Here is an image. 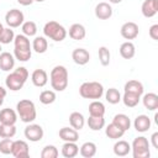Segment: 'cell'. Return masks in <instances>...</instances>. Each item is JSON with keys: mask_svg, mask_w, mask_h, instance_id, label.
Segmentation results:
<instances>
[{"mask_svg": "<svg viewBox=\"0 0 158 158\" xmlns=\"http://www.w3.org/2000/svg\"><path fill=\"white\" fill-rule=\"evenodd\" d=\"M27 79H28V70L25 67H19L6 77L5 85L7 89H10L12 91H17V90L22 89V86Z\"/></svg>", "mask_w": 158, "mask_h": 158, "instance_id": "1", "label": "cell"}, {"mask_svg": "<svg viewBox=\"0 0 158 158\" xmlns=\"http://www.w3.org/2000/svg\"><path fill=\"white\" fill-rule=\"evenodd\" d=\"M51 86L54 91H63L68 86V70L64 65H56L49 74Z\"/></svg>", "mask_w": 158, "mask_h": 158, "instance_id": "2", "label": "cell"}, {"mask_svg": "<svg viewBox=\"0 0 158 158\" xmlns=\"http://www.w3.org/2000/svg\"><path fill=\"white\" fill-rule=\"evenodd\" d=\"M16 112L20 116V120L25 123H31L36 120L37 112H36V106L33 104V101L28 100V99H23L20 100L16 104Z\"/></svg>", "mask_w": 158, "mask_h": 158, "instance_id": "3", "label": "cell"}, {"mask_svg": "<svg viewBox=\"0 0 158 158\" xmlns=\"http://www.w3.org/2000/svg\"><path fill=\"white\" fill-rule=\"evenodd\" d=\"M79 94L84 99L99 100L104 95V86L99 81H85L80 85Z\"/></svg>", "mask_w": 158, "mask_h": 158, "instance_id": "4", "label": "cell"}, {"mask_svg": "<svg viewBox=\"0 0 158 158\" xmlns=\"http://www.w3.org/2000/svg\"><path fill=\"white\" fill-rule=\"evenodd\" d=\"M43 33L54 42H62L67 37V30L57 21H48L43 27Z\"/></svg>", "mask_w": 158, "mask_h": 158, "instance_id": "5", "label": "cell"}, {"mask_svg": "<svg viewBox=\"0 0 158 158\" xmlns=\"http://www.w3.org/2000/svg\"><path fill=\"white\" fill-rule=\"evenodd\" d=\"M149 142L146 137L138 136L133 139L131 144V151L133 158H149L151 152H149Z\"/></svg>", "mask_w": 158, "mask_h": 158, "instance_id": "6", "label": "cell"}, {"mask_svg": "<svg viewBox=\"0 0 158 158\" xmlns=\"http://www.w3.org/2000/svg\"><path fill=\"white\" fill-rule=\"evenodd\" d=\"M23 20H25L23 12L21 10H19V9H11L5 15V22L11 28L20 27L23 23Z\"/></svg>", "mask_w": 158, "mask_h": 158, "instance_id": "7", "label": "cell"}, {"mask_svg": "<svg viewBox=\"0 0 158 158\" xmlns=\"http://www.w3.org/2000/svg\"><path fill=\"white\" fill-rule=\"evenodd\" d=\"M23 135L25 137L30 141V142H38L43 138V128L37 125V123H30L28 126L25 127V131H23Z\"/></svg>", "mask_w": 158, "mask_h": 158, "instance_id": "8", "label": "cell"}, {"mask_svg": "<svg viewBox=\"0 0 158 158\" xmlns=\"http://www.w3.org/2000/svg\"><path fill=\"white\" fill-rule=\"evenodd\" d=\"M138 25L132 22V21H128V22H125L122 26H121V30H120V33L121 36L125 38V40H135L137 36H138Z\"/></svg>", "mask_w": 158, "mask_h": 158, "instance_id": "9", "label": "cell"}, {"mask_svg": "<svg viewBox=\"0 0 158 158\" xmlns=\"http://www.w3.org/2000/svg\"><path fill=\"white\" fill-rule=\"evenodd\" d=\"M11 154L15 158H27L30 156V148H28L27 142H25L22 139L14 141Z\"/></svg>", "mask_w": 158, "mask_h": 158, "instance_id": "10", "label": "cell"}, {"mask_svg": "<svg viewBox=\"0 0 158 158\" xmlns=\"http://www.w3.org/2000/svg\"><path fill=\"white\" fill-rule=\"evenodd\" d=\"M95 16L99 20H109L112 16V7L109 2H99L95 6Z\"/></svg>", "mask_w": 158, "mask_h": 158, "instance_id": "11", "label": "cell"}, {"mask_svg": "<svg viewBox=\"0 0 158 158\" xmlns=\"http://www.w3.org/2000/svg\"><path fill=\"white\" fill-rule=\"evenodd\" d=\"M141 11L144 17H153L158 12V0H144L142 2Z\"/></svg>", "mask_w": 158, "mask_h": 158, "instance_id": "12", "label": "cell"}, {"mask_svg": "<svg viewBox=\"0 0 158 158\" xmlns=\"http://www.w3.org/2000/svg\"><path fill=\"white\" fill-rule=\"evenodd\" d=\"M72 58L75 64L78 65H85L90 60V53L85 48H75L72 53Z\"/></svg>", "mask_w": 158, "mask_h": 158, "instance_id": "13", "label": "cell"}, {"mask_svg": "<svg viewBox=\"0 0 158 158\" xmlns=\"http://www.w3.org/2000/svg\"><path fill=\"white\" fill-rule=\"evenodd\" d=\"M15 67V57L10 52L0 53V69L4 72H10Z\"/></svg>", "mask_w": 158, "mask_h": 158, "instance_id": "14", "label": "cell"}, {"mask_svg": "<svg viewBox=\"0 0 158 158\" xmlns=\"http://www.w3.org/2000/svg\"><path fill=\"white\" fill-rule=\"evenodd\" d=\"M151 118L147 115H138L133 121V127L137 132H147L151 128Z\"/></svg>", "mask_w": 158, "mask_h": 158, "instance_id": "15", "label": "cell"}, {"mask_svg": "<svg viewBox=\"0 0 158 158\" xmlns=\"http://www.w3.org/2000/svg\"><path fill=\"white\" fill-rule=\"evenodd\" d=\"M17 121V112L10 107L2 109L0 111V123L4 125H15Z\"/></svg>", "mask_w": 158, "mask_h": 158, "instance_id": "16", "label": "cell"}, {"mask_svg": "<svg viewBox=\"0 0 158 158\" xmlns=\"http://www.w3.org/2000/svg\"><path fill=\"white\" fill-rule=\"evenodd\" d=\"M31 80H32V84L37 88H43L47 81H48V75H47V72L43 70V69H36L33 70L32 75H31Z\"/></svg>", "mask_w": 158, "mask_h": 158, "instance_id": "17", "label": "cell"}, {"mask_svg": "<svg viewBox=\"0 0 158 158\" xmlns=\"http://www.w3.org/2000/svg\"><path fill=\"white\" fill-rule=\"evenodd\" d=\"M59 138L64 142H77L79 139V133L73 127H62L59 130Z\"/></svg>", "mask_w": 158, "mask_h": 158, "instance_id": "18", "label": "cell"}, {"mask_svg": "<svg viewBox=\"0 0 158 158\" xmlns=\"http://www.w3.org/2000/svg\"><path fill=\"white\" fill-rule=\"evenodd\" d=\"M86 30L81 23H73L69 27V37L75 41H81L85 38Z\"/></svg>", "mask_w": 158, "mask_h": 158, "instance_id": "19", "label": "cell"}, {"mask_svg": "<svg viewBox=\"0 0 158 158\" xmlns=\"http://www.w3.org/2000/svg\"><path fill=\"white\" fill-rule=\"evenodd\" d=\"M142 102L147 110L154 111L158 109V95L156 93H147L143 95Z\"/></svg>", "mask_w": 158, "mask_h": 158, "instance_id": "20", "label": "cell"}, {"mask_svg": "<svg viewBox=\"0 0 158 158\" xmlns=\"http://www.w3.org/2000/svg\"><path fill=\"white\" fill-rule=\"evenodd\" d=\"M123 90L126 93H132V94H136V95L142 96V94L144 91V88H143V84L141 81H138V80H128L125 84Z\"/></svg>", "mask_w": 158, "mask_h": 158, "instance_id": "21", "label": "cell"}, {"mask_svg": "<svg viewBox=\"0 0 158 158\" xmlns=\"http://www.w3.org/2000/svg\"><path fill=\"white\" fill-rule=\"evenodd\" d=\"M114 153L117 157H125L131 152V144L127 141L123 139H118L115 144H114Z\"/></svg>", "mask_w": 158, "mask_h": 158, "instance_id": "22", "label": "cell"}, {"mask_svg": "<svg viewBox=\"0 0 158 158\" xmlns=\"http://www.w3.org/2000/svg\"><path fill=\"white\" fill-rule=\"evenodd\" d=\"M79 153V147L75 142H64L62 146V156L65 158H74Z\"/></svg>", "mask_w": 158, "mask_h": 158, "instance_id": "23", "label": "cell"}, {"mask_svg": "<svg viewBox=\"0 0 158 158\" xmlns=\"http://www.w3.org/2000/svg\"><path fill=\"white\" fill-rule=\"evenodd\" d=\"M69 123H70V126H72L74 130L79 131V130H81V128L84 127V125H85V118H84L83 114H80V112H78V111H74V112H72V114L69 115Z\"/></svg>", "mask_w": 158, "mask_h": 158, "instance_id": "24", "label": "cell"}, {"mask_svg": "<svg viewBox=\"0 0 158 158\" xmlns=\"http://www.w3.org/2000/svg\"><path fill=\"white\" fill-rule=\"evenodd\" d=\"M135 53H136V48H135V44L131 41H126L120 46V54H121L122 58L131 59V58L135 57Z\"/></svg>", "mask_w": 158, "mask_h": 158, "instance_id": "25", "label": "cell"}, {"mask_svg": "<svg viewBox=\"0 0 158 158\" xmlns=\"http://www.w3.org/2000/svg\"><path fill=\"white\" fill-rule=\"evenodd\" d=\"M112 123H115L116 126H118L125 132L127 130H130V127H131V120L125 114H117V115H115L114 118H112Z\"/></svg>", "mask_w": 158, "mask_h": 158, "instance_id": "26", "label": "cell"}, {"mask_svg": "<svg viewBox=\"0 0 158 158\" xmlns=\"http://www.w3.org/2000/svg\"><path fill=\"white\" fill-rule=\"evenodd\" d=\"M31 46H32V49H33L36 53L42 54V53H44V52L47 51V48H48V42H47L46 37H43V36H37V37H35V40H33V42H32Z\"/></svg>", "mask_w": 158, "mask_h": 158, "instance_id": "27", "label": "cell"}, {"mask_svg": "<svg viewBox=\"0 0 158 158\" xmlns=\"http://www.w3.org/2000/svg\"><path fill=\"white\" fill-rule=\"evenodd\" d=\"M105 133L109 138L111 139H118V138H122V136L125 135V131L121 130L118 126H116L115 123H109L105 128Z\"/></svg>", "mask_w": 158, "mask_h": 158, "instance_id": "28", "label": "cell"}, {"mask_svg": "<svg viewBox=\"0 0 158 158\" xmlns=\"http://www.w3.org/2000/svg\"><path fill=\"white\" fill-rule=\"evenodd\" d=\"M79 153L84 158H91L96 154V144L94 142H85L80 146Z\"/></svg>", "mask_w": 158, "mask_h": 158, "instance_id": "29", "label": "cell"}, {"mask_svg": "<svg viewBox=\"0 0 158 158\" xmlns=\"http://www.w3.org/2000/svg\"><path fill=\"white\" fill-rule=\"evenodd\" d=\"M105 105L100 100H94L89 104V116H104Z\"/></svg>", "mask_w": 158, "mask_h": 158, "instance_id": "30", "label": "cell"}, {"mask_svg": "<svg viewBox=\"0 0 158 158\" xmlns=\"http://www.w3.org/2000/svg\"><path fill=\"white\" fill-rule=\"evenodd\" d=\"M86 123H88L90 130L100 131L105 126V118H104V116H89Z\"/></svg>", "mask_w": 158, "mask_h": 158, "instance_id": "31", "label": "cell"}, {"mask_svg": "<svg viewBox=\"0 0 158 158\" xmlns=\"http://www.w3.org/2000/svg\"><path fill=\"white\" fill-rule=\"evenodd\" d=\"M14 46L17 49H32V46L30 43V40L27 36L22 35H16L14 38Z\"/></svg>", "mask_w": 158, "mask_h": 158, "instance_id": "32", "label": "cell"}, {"mask_svg": "<svg viewBox=\"0 0 158 158\" xmlns=\"http://www.w3.org/2000/svg\"><path fill=\"white\" fill-rule=\"evenodd\" d=\"M121 100L123 101L125 106L127 107H135L138 105L139 100H141V96L139 95H136V94H132V93H123V95L121 96Z\"/></svg>", "mask_w": 158, "mask_h": 158, "instance_id": "33", "label": "cell"}, {"mask_svg": "<svg viewBox=\"0 0 158 158\" xmlns=\"http://www.w3.org/2000/svg\"><path fill=\"white\" fill-rule=\"evenodd\" d=\"M105 99H106V101H107L109 104L115 105V104H118V102L121 101V94H120V91H118L117 89L110 88V89H107L106 93H105Z\"/></svg>", "mask_w": 158, "mask_h": 158, "instance_id": "34", "label": "cell"}, {"mask_svg": "<svg viewBox=\"0 0 158 158\" xmlns=\"http://www.w3.org/2000/svg\"><path fill=\"white\" fill-rule=\"evenodd\" d=\"M21 30L25 36L32 37L37 33V25L33 21H23V23L21 25Z\"/></svg>", "mask_w": 158, "mask_h": 158, "instance_id": "35", "label": "cell"}, {"mask_svg": "<svg viewBox=\"0 0 158 158\" xmlns=\"http://www.w3.org/2000/svg\"><path fill=\"white\" fill-rule=\"evenodd\" d=\"M15 38V33L14 30H11V27H4V30L0 32V43L1 44H9L11 42H14Z\"/></svg>", "mask_w": 158, "mask_h": 158, "instance_id": "36", "label": "cell"}, {"mask_svg": "<svg viewBox=\"0 0 158 158\" xmlns=\"http://www.w3.org/2000/svg\"><path fill=\"white\" fill-rule=\"evenodd\" d=\"M16 135L15 125H4L0 123V137L1 138H12Z\"/></svg>", "mask_w": 158, "mask_h": 158, "instance_id": "37", "label": "cell"}, {"mask_svg": "<svg viewBox=\"0 0 158 158\" xmlns=\"http://www.w3.org/2000/svg\"><path fill=\"white\" fill-rule=\"evenodd\" d=\"M98 54H99V60H100L101 65L106 67V65H109V64H110L111 53H110V51H109V48H107V47L101 46V47L99 48V51H98Z\"/></svg>", "mask_w": 158, "mask_h": 158, "instance_id": "38", "label": "cell"}, {"mask_svg": "<svg viewBox=\"0 0 158 158\" xmlns=\"http://www.w3.org/2000/svg\"><path fill=\"white\" fill-rule=\"evenodd\" d=\"M57 96H56V93L54 90H43L41 94H40V101L43 104V105H49V104H53L56 101Z\"/></svg>", "mask_w": 158, "mask_h": 158, "instance_id": "39", "label": "cell"}, {"mask_svg": "<svg viewBox=\"0 0 158 158\" xmlns=\"http://www.w3.org/2000/svg\"><path fill=\"white\" fill-rule=\"evenodd\" d=\"M32 56V49H17L14 48V57L20 62H27Z\"/></svg>", "mask_w": 158, "mask_h": 158, "instance_id": "40", "label": "cell"}, {"mask_svg": "<svg viewBox=\"0 0 158 158\" xmlns=\"http://www.w3.org/2000/svg\"><path fill=\"white\" fill-rule=\"evenodd\" d=\"M58 154H59V152H58L57 147L53 146V144L44 146L43 149H42V152H41V157L42 158H57Z\"/></svg>", "mask_w": 158, "mask_h": 158, "instance_id": "41", "label": "cell"}, {"mask_svg": "<svg viewBox=\"0 0 158 158\" xmlns=\"http://www.w3.org/2000/svg\"><path fill=\"white\" fill-rule=\"evenodd\" d=\"M12 143H14V141L11 138H2L0 141V153H2V154H11V152H12Z\"/></svg>", "mask_w": 158, "mask_h": 158, "instance_id": "42", "label": "cell"}, {"mask_svg": "<svg viewBox=\"0 0 158 158\" xmlns=\"http://www.w3.org/2000/svg\"><path fill=\"white\" fill-rule=\"evenodd\" d=\"M148 33H149V37H151L152 40H154V41H158V25H157V23L152 25V26L149 27V31H148Z\"/></svg>", "mask_w": 158, "mask_h": 158, "instance_id": "43", "label": "cell"}, {"mask_svg": "<svg viewBox=\"0 0 158 158\" xmlns=\"http://www.w3.org/2000/svg\"><path fill=\"white\" fill-rule=\"evenodd\" d=\"M151 143H152L153 148L158 149V132H154V133L151 136Z\"/></svg>", "mask_w": 158, "mask_h": 158, "instance_id": "44", "label": "cell"}, {"mask_svg": "<svg viewBox=\"0 0 158 158\" xmlns=\"http://www.w3.org/2000/svg\"><path fill=\"white\" fill-rule=\"evenodd\" d=\"M17 2L20 5H22V6H28V5H31L33 2V0H17Z\"/></svg>", "mask_w": 158, "mask_h": 158, "instance_id": "45", "label": "cell"}, {"mask_svg": "<svg viewBox=\"0 0 158 158\" xmlns=\"http://www.w3.org/2000/svg\"><path fill=\"white\" fill-rule=\"evenodd\" d=\"M5 96H6V89L0 85V98L1 99H5Z\"/></svg>", "mask_w": 158, "mask_h": 158, "instance_id": "46", "label": "cell"}, {"mask_svg": "<svg viewBox=\"0 0 158 158\" xmlns=\"http://www.w3.org/2000/svg\"><path fill=\"white\" fill-rule=\"evenodd\" d=\"M122 0H109V2L110 4H120Z\"/></svg>", "mask_w": 158, "mask_h": 158, "instance_id": "47", "label": "cell"}, {"mask_svg": "<svg viewBox=\"0 0 158 158\" xmlns=\"http://www.w3.org/2000/svg\"><path fill=\"white\" fill-rule=\"evenodd\" d=\"M2 30H4V26H2V23H1V22H0V32H1V31H2Z\"/></svg>", "mask_w": 158, "mask_h": 158, "instance_id": "48", "label": "cell"}, {"mask_svg": "<svg viewBox=\"0 0 158 158\" xmlns=\"http://www.w3.org/2000/svg\"><path fill=\"white\" fill-rule=\"evenodd\" d=\"M2 102H4V99H1V98H0V106L2 105Z\"/></svg>", "mask_w": 158, "mask_h": 158, "instance_id": "49", "label": "cell"}, {"mask_svg": "<svg viewBox=\"0 0 158 158\" xmlns=\"http://www.w3.org/2000/svg\"><path fill=\"white\" fill-rule=\"evenodd\" d=\"M33 1H37V2H43L44 0H33Z\"/></svg>", "mask_w": 158, "mask_h": 158, "instance_id": "50", "label": "cell"}, {"mask_svg": "<svg viewBox=\"0 0 158 158\" xmlns=\"http://www.w3.org/2000/svg\"><path fill=\"white\" fill-rule=\"evenodd\" d=\"M1 51H2V48H1V43H0V53H1Z\"/></svg>", "mask_w": 158, "mask_h": 158, "instance_id": "51", "label": "cell"}]
</instances>
